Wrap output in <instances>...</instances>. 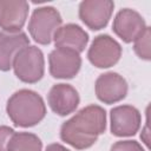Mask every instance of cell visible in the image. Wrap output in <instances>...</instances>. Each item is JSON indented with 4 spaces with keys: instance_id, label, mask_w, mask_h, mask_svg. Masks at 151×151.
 I'll return each mask as SVG.
<instances>
[{
    "instance_id": "1",
    "label": "cell",
    "mask_w": 151,
    "mask_h": 151,
    "mask_svg": "<svg viewBox=\"0 0 151 151\" xmlns=\"http://www.w3.org/2000/svg\"><path fill=\"white\" fill-rule=\"evenodd\" d=\"M106 130V111L100 105L91 104L79 110L60 126V139L74 147L85 150L94 145Z\"/></svg>"
},
{
    "instance_id": "2",
    "label": "cell",
    "mask_w": 151,
    "mask_h": 151,
    "mask_svg": "<svg viewBox=\"0 0 151 151\" xmlns=\"http://www.w3.org/2000/svg\"><path fill=\"white\" fill-rule=\"evenodd\" d=\"M6 112L15 126L32 127L45 118L46 104L38 92L29 88H21L8 98Z\"/></svg>"
},
{
    "instance_id": "3",
    "label": "cell",
    "mask_w": 151,
    "mask_h": 151,
    "mask_svg": "<svg viewBox=\"0 0 151 151\" xmlns=\"http://www.w3.org/2000/svg\"><path fill=\"white\" fill-rule=\"evenodd\" d=\"M12 68L15 77L26 84H35L45 73V58L42 51L33 45L21 48L14 57Z\"/></svg>"
},
{
    "instance_id": "4",
    "label": "cell",
    "mask_w": 151,
    "mask_h": 151,
    "mask_svg": "<svg viewBox=\"0 0 151 151\" xmlns=\"http://www.w3.org/2000/svg\"><path fill=\"white\" fill-rule=\"evenodd\" d=\"M63 25L59 11L53 6H41L35 8L28 21V33L39 45H50L54 32Z\"/></svg>"
},
{
    "instance_id": "5",
    "label": "cell",
    "mask_w": 151,
    "mask_h": 151,
    "mask_svg": "<svg viewBox=\"0 0 151 151\" xmlns=\"http://www.w3.org/2000/svg\"><path fill=\"white\" fill-rule=\"evenodd\" d=\"M122 45L109 34H99L92 40L87 59L97 68H110L114 66L122 57Z\"/></svg>"
},
{
    "instance_id": "6",
    "label": "cell",
    "mask_w": 151,
    "mask_h": 151,
    "mask_svg": "<svg viewBox=\"0 0 151 151\" xmlns=\"http://www.w3.org/2000/svg\"><path fill=\"white\" fill-rule=\"evenodd\" d=\"M81 67V57L74 50L55 47L48 54V71L55 79H72Z\"/></svg>"
},
{
    "instance_id": "7",
    "label": "cell",
    "mask_w": 151,
    "mask_h": 151,
    "mask_svg": "<svg viewBox=\"0 0 151 151\" xmlns=\"http://www.w3.org/2000/svg\"><path fill=\"white\" fill-rule=\"evenodd\" d=\"M142 125V114L132 105H118L110 111V131L116 137L134 136Z\"/></svg>"
},
{
    "instance_id": "8",
    "label": "cell",
    "mask_w": 151,
    "mask_h": 151,
    "mask_svg": "<svg viewBox=\"0 0 151 151\" xmlns=\"http://www.w3.org/2000/svg\"><path fill=\"white\" fill-rule=\"evenodd\" d=\"M114 9L112 0H84L79 4V19L92 31H99L107 26Z\"/></svg>"
},
{
    "instance_id": "9",
    "label": "cell",
    "mask_w": 151,
    "mask_h": 151,
    "mask_svg": "<svg viewBox=\"0 0 151 151\" xmlns=\"http://www.w3.org/2000/svg\"><path fill=\"white\" fill-rule=\"evenodd\" d=\"M129 85L123 76L117 72H106L100 74L94 83V92L104 104H116L127 96Z\"/></svg>"
},
{
    "instance_id": "10",
    "label": "cell",
    "mask_w": 151,
    "mask_h": 151,
    "mask_svg": "<svg viewBox=\"0 0 151 151\" xmlns=\"http://www.w3.org/2000/svg\"><path fill=\"white\" fill-rule=\"evenodd\" d=\"M146 26L145 19L139 12L132 8H123L117 12L113 19L112 31L125 44H130L133 42Z\"/></svg>"
},
{
    "instance_id": "11",
    "label": "cell",
    "mask_w": 151,
    "mask_h": 151,
    "mask_svg": "<svg viewBox=\"0 0 151 151\" xmlns=\"http://www.w3.org/2000/svg\"><path fill=\"white\" fill-rule=\"evenodd\" d=\"M47 103L55 114L65 117L77 110L80 103V97L76 87L71 84L59 83L53 85L48 91Z\"/></svg>"
},
{
    "instance_id": "12",
    "label": "cell",
    "mask_w": 151,
    "mask_h": 151,
    "mask_svg": "<svg viewBox=\"0 0 151 151\" xmlns=\"http://www.w3.org/2000/svg\"><path fill=\"white\" fill-rule=\"evenodd\" d=\"M29 5L25 0H0V28L5 32H21L28 18Z\"/></svg>"
},
{
    "instance_id": "13",
    "label": "cell",
    "mask_w": 151,
    "mask_h": 151,
    "mask_svg": "<svg viewBox=\"0 0 151 151\" xmlns=\"http://www.w3.org/2000/svg\"><path fill=\"white\" fill-rule=\"evenodd\" d=\"M28 45L29 38L25 32L9 33L0 31V71H9L15 54Z\"/></svg>"
},
{
    "instance_id": "14",
    "label": "cell",
    "mask_w": 151,
    "mask_h": 151,
    "mask_svg": "<svg viewBox=\"0 0 151 151\" xmlns=\"http://www.w3.org/2000/svg\"><path fill=\"white\" fill-rule=\"evenodd\" d=\"M55 47H65L81 53L85 51L88 44L87 32L77 24L61 25L53 34V40Z\"/></svg>"
},
{
    "instance_id": "15",
    "label": "cell",
    "mask_w": 151,
    "mask_h": 151,
    "mask_svg": "<svg viewBox=\"0 0 151 151\" xmlns=\"http://www.w3.org/2000/svg\"><path fill=\"white\" fill-rule=\"evenodd\" d=\"M6 151H42V142L35 133L14 132L7 143Z\"/></svg>"
},
{
    "instance_id": "16",
    "label": "cell",
    "mask_w": 151,
    "mask_h": 151,
    "mask_svg": "<svg viewBox=\"0 0 151 151\" xmlns=\"http://www.w3.org/2000/svg\"><path fill=\"white\" fill-rule=\"evenodd\" d=\"M133 51L138 58L151 60V28L149 26L133 40Z\"/></svg>"
},
{
    "instance_id": "17",
    "label": "cell",
    "mask_w": 151,
    "mask_h": 151,
    "mask_svg": "<svg viewBox=\"0 0 151 151\" xmlns=\"http://www.w3.org/2000/svg\"><path fill=\"white\" fill-rule=\"evenodd\" d=\"M110 151H145L142 144L137 140H118L113 143L110 147Z\"/></svg>"
},
{
    "instance_id": "18",
    "label": "cell",
    "mask_w": 151,
    "mask_h": 151,
    "mask_svg": "<svg viewBox=\"0 0 151 151\" xmlns=\"http://www.w3.org/2000/svg\"><path fill=\"white\" fill-rule=\"evenodd\" d=\"M15 131L7 125H0V151H6L7 143Z\"/></svg>"
},
{
    "instance_id": "19",
    "label": "cell",
    "mask_w": 151,
    "mask_h": 151,
    "mask_svg": "<svg viewBox=\"0 0 151 151\" xmlns=\"http://www.w3.org/2000/svg\"><path fill=\"white\" fill-rule=\"evenodd\" d=\"M45 151H71L70 149H67L66 146H64L63 144H59V143H52V144H48L45 149Z\"/></svg>"
},
{
    "instance_id": "20",
    "label": "cell",
    "mask_w": 151,
    "mask_h": 151,
    "mask_svg": "<svg viewBox=\"0 0 151 151\" xmlns=\"http://www.w3.org/2000/svg\"><path fill=\"white\" fill-rule=\"evenodd\" d=\"M149 127H147V119H146V125H145V127H144V130H143V132H142V134H140V138L143 139V142L146 144V146H149V137H147V134H149Z\"/></svg>"
}]
</instances>
